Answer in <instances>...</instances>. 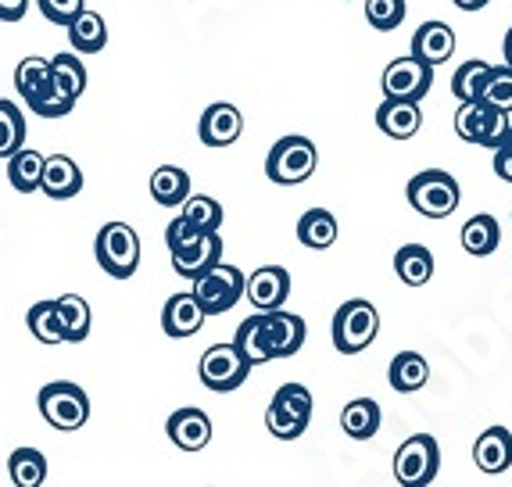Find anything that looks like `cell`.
I'll return each mask as SVG.
<instances>
[{"instance_id":"obj_14","label":"cell","mask_w":512,"mask_h":487,"mask_svg":"<svg viewBox=\"0 0 512 487\" xmlns=\"http://www.w3.org/2000/svg\"><path fill=\"white\" fill-rule=\"evenodd\" d=\"M291 294V273L283 265H262L248 276V301L258 312H276Z\"/></svg>"},{"instance_id":"obj_22","label":"cell","mask_w":512,"mask_h":487,"mask_svg":"<svg viewBox=\"0 0 512 487\" xmlns=\"http://www.w3.org/2000/svg\"><path fill=\"white\" fill-rule=\"evenodd\" d=\"M387 380L398 394H416L419 387H427L430 380V366L419 351H398L387 369Z\"/></svg>"},{"instance_id":"obj_20","label":"cell","mask_w":512,"mask_h":487,"mask_svg":"<svg viewBox=\"0 0 512 487\" xmlns=\"http://www.w3.org/2000/svg\"><path fill=\"white\" fill-rule=\"evenodd\" d=\"M473 462L477 470L487 473V477H498L512 466V434L505 427H491L477 437L473 445Z\"/></svg>"},{"instance_id":"obj_24","label":"cell","mask_w":512,"mask_h":487,"mask_svg":"<svg viewBox=\"0 0 512 487\" xmlns=\"http://www.w3.org/2000/svg\"><path fill=\"white\" fill-rule=\"evenodd\" d=\"M151 197L162 208H180L190 197V176L180 165H162L151 176Z\"/></svg>"},{"instance_id":"obj_32","label":"cell","mask_w":512,"mask_h":487,"mask_svg":"<svg viewBox=\"0 0 512 487\" xmlns=\"http://www.w3.org/2000/svg\"><path fill=\"white\" fill-rule=\"evenodd\" d=\"M237 348L244 351V359L251 362V366H262V362H273V351H269V344H265V312H258V316L244 319V323L237 326Z\"/></svg>"},{"instance_id":"obj_15","label":"cell","mask_w":512,"mask_h":487,"mask_svg":"<svg viewBox=\"0 0 512 487\" xmlns=\"http://www.w3.org/2000/svg\"><path fill=\"white\" fill-rule=\"evenodd\" d=\"M305 319L294 316V312H265V344L273 351V359H291L298 355L301 344H305Z\"/></svg>"},{"instance_id":"obj_34","label":"cell","mask_w":512,"mask_h":487,"mask_svg":"<svg viewBox=\"0 0 512 487\" xmlns=\"http://www.w3.org/2000/svg\"><path fill=\"white\" fill-rule=\"evenodd\" d=\"M26 147V115L15 101H0V158H11Z\"/></svg>"},{"instance_id":"obj_17","label":"cell","mask_w":512,"mask_h":487,"mask_svg":"<svg viewBox=\"0 0 512 487\" xmlns=\"http://www.w3.org/2000/svg\"><path fill=\"white\" fill-rule=\"evenodd\" d=\"M208 312L201 308V301H197V294H172L169 301H165L162 308V330L169 337H176V341H183V337H194L201 326H205Z\"/></svg>"},{"instance_id":"obj_4","label":"cell","mask_w":512,"mask_h":487,"mask_svg":"<svg viewBox=\"0 0 512 487\" xmlns=\"http://www.w3.org/2000/svg\"><path fill=\"white\" fill-rule=\"evenodd\" d=\"M409 205L427 219H448V215L459 208L462 187L455 176H448L444 169H423L419 176H412L409 187H405Z\"/></svg>"},{"instance_id":"obj_39","label":"cell","mask_w":512,"mask_h":487,"mask_svg":"<svg viewBox=\"0 0 512 487\" xmlns=\"http://www.w3.org/2000/svg\"><path fill=\"white\" fill-rule=\"evenodd\" d=\"M480 101L495 104V108H502V112H512V65L491 69L484 90H480Z\"/></svg>"},{"instance_id":"obj_42","label":"cell","mask_w":512,"mask_h":487,"mask_svg":"<svg viewBox=\"0 0 512 487\" xmlns=\"http://www.w3.org/2000/svg\"><path fill=\"white\" fill-rule=\"evenodd\" d=\"M36 8H40V15L47 18V22L65 26V29H69L72 22L86 11L83 0H36Z\"/></svg>"},{"instance_id":"obj_44","label":"cell","mask_w":512,"mask_h":487,"mask_svg":"<svg viewBox=\"0 0 512 487\" xmlns=\"http://www.w3.org/2000/svg\"><path fill=\"white\" fill-rule=\"evenodd\" d=\"M29 11V0H0V22H22Z\"/></svg>"},{"instance_id":"obj_5","label":"cell","mask_w":512,"mask_h":487,"mask_svg":"<svg viewBox=\"0 0 512 487\" xmlns=\"http://www.w3.org/2000/svg\"><path fill=\"white\" fill-rule=\"evenodd\" d=\"M509 112L495 108V104L487 101H462L459 112H455V133L459 140L466 144H477V147H491L495 151L498 144L509 140Z\"/></svg>"},{"instance_id":"obj_33","label":"cell","mask_w":512,"mask_h":487,"mask_svg":"<svg viewBox=\"0 0 512 487\" xmlns=\"http://www.w3.org/2000/svg\"><path fill=\"white\" fill-rule=\"evenodd\" d=\"M26 323H29V330H33L36 341L47 344V348L65 344V334H61V323H58V301H36V305L29 308Z\"/></svg>"},{"instance_id":"obj_26","label":"cell","mask_w":512,"mask_h":487,"mask_svg":"<svg viewBox=\"0 0 512 487\" xmlns=\"http://www.w3.org/2000/svg\"><path fill=\"white\" fill-rule=\"evenodd\" d=\"M462 248H466V255H491V251H498V244H502V226H498L495 215H473L470 223L462 226Z\"/></svg>"},{"instance_id":"obj_7","label":"cell","mask_w":512,"mask_h":487,"mask_svg":"<svg viewBox=\"0 0 512 487\" xmlns=\"http://www.w3.org/2000/svg\"><path fill=\"white\" fill-rule=\"evenodd\" d=\"M36 405H40V416L54 430H79L90 419V398L72 380H54V384L40 387Z\"/></svg>"},{"instance_id":"obj_41","label":"cell","mask_w":512,"mask_h":487,"mask_svg":"<svg viewBox=\"0 0 512 487\" xmlns=\"http://www.w3.org/2000/svg\"><path fill=\"white\" fill-rule=\"evenodd\" d=\"M265 427H269V434L280 437V441H294V437H301L308 430L305 419L291 416V412H283L280 405L269 402V412H265Z\"/></svg>"},{"instance_id":"obj_11","label":"cell","mask_w":512,"mask_h":487,"mask_svg":"<svg viewBox=\"0 0 512 487\" xmlns=\"http://www.w3.org/2000/svg\"><path fill=\"white\" fill-rule=\"evenodd\" d=\"M169 255H172V269H176V276L197 280V276H205L212 265L222 262V237H219V230L215 233L194 230L187 240H180L176 248H169Z\"/></svg>"},{"instance_id":"obj_45","label":"cell","mask_w":512,"mask_h":487,"mask_svg":"<svg viewBox=\"0 0 512 487\" xmlns=\"http://www.w3.org/2000/svg\"><path fill=\"white\" fill-rule=\"evenodd\" d=\"M452 4H455L459 11H480V8H487L491 0H452Z\"/></svg>"},{"instance_id":"obj_9","label":"cell","mask_w":512,"mask_h":487,"mask_svg":"<svg viewBox=\"0 0 512 487\" xmlns=\"http://www.w3.org/2000/svg\"><path fill=\"white\" fill-rule=\"evenodd\" d=\"M437 470H441V448L430 434H412L394 455V480L402 487L434 484Z\"/></svg>"},{"instance_id":"obj_30","label":"cell","mask_w":512,"mask_h":487,"mask_svg":"<svg viewBox=\"0 0 512 487\" xmlns=\"http://www.w3.org/2000/svg\"><path fill=\"white\" fill-rule=\"evenodd\" d=\"M69 43L76 47V54H97L104 51V43H108V26H104V18L97 11H83L69 26Z\"/></svg>"},{"instance_id":"obj_46","label":"cell","mask_w":512,"mask_h":487,"mask_svg":"<svg viewBox=\"0 0 512 487\" xmlns=\"http://www.w3.org/2000/svg\"><path fill=\"white\" fill-rule=\"evenodd\" d=\"M502 54H505V65H512V29L505 33V43H502Z\"/></svg>"},{"instance_id":"obj_29","label":"cell","mask_w":512,"mask_h":487,"mask_svg":"<svg viewBox=\"0 0 512 487\" xmlns=\"http://www.w3.org/2000/svg\"><path fill=\"white\" fill-rule=\"evenodd\" d=\"M8 477L15 487H43L47 480V459L36 448H15L8 459Z\"/></svg>"},{"instance_id":"obj_23","label":"cell","mask_w":512,"mask_h":487,"mask_svg":"<svg viewBox=\"0 0 512 487\" xmlns=\"http://www.w3.org/2000/svg\"><path fill=\"white\" fill-rule=\"evenodd\" d=\"M394 273L405 287H423L434 276V255L423 244H405V248L394 251Z\"/></svg>"},{"instance_id":"obj_10","label":"cell","mask_w":512,"mask_h":487,"mask_svg":"<svg viewBox=\"0 0 512 487\" xmlns=\"http://www.w3.org/2000/svg\"><path fill=\"white\" fill-rule=\"evenodd\" d=\"M201 384L208 387V391H237L244 380H248L251 373V362L244 359V351L237 348V341L233 344H215V348H208L205 355H201Z\"/></svg>"},{"instance_id":"obj_37","label":"cell","mask_w":512,"mask_h":487,"mask_svg":"<svg viewBox=\"0 0 512 487\" xmlns=\"http://www.w3.org/2000/svg\"><path fill=\"white\" fill-rule=\"evenodd\" d=\"M54 61V83H58L61 94H69L72 101H79L86 90V69H83V61L76 58V54H58Z\"/></svg>"},{"instance_id":"obj_3","label":"cell","mask_w":512,"mask_h":487,"mask_svg":"<svg viewBox=\"0 0 512 487\" xmlns=\"http://www.w3.org/2000/svg\"><path fill=\"white\" fill-rule=\"evenodd\" d=\"M319 165V151L308 137H280L265 158V176L276 183V187H298V183L312 180V172Z\"/></svg>"},{"instance_id":"obj_13","label":"cell","mask_w":512,"mask_h":487,"mask_svg":"<svg viewBox=\"0 0 512 487\" xmlns=\"http://www.w3.org/2000/svg\"><path fill=\"white\" fill-rule=\"evenodd\" d=\"M240 133H244V115L230 101L208 104L201 122H197V137L205 147H230L240 140Z\"/></svg>"},{"instance_id":"obj_25","label":"cell","mask_w":512,"mask_h":487,"mask_svg":"<svg viewBox=\"0 0 512 487\" xmlns=\"http://www.w3.org/2000/svg\"><path fill=\"white\" fill-rule=\"evenodd\" d=\"M337 233H341V226H337V219H333L326 208H308V212L298 219V240L312 251L333 248Z\"/></svg>"},{"instance_id":"obj_21","label":"cell","mask_w":512,"mask_h":487,"mask_svg":"<svg viewBox=\"0 0 512 487\" xmlns=\"http://www.w3.org/2000/svg\"><path fill=\"white\" fill-rule=\"evenodd\" d=\"M40 190L47 197H54V201H69V197H76L83 190V172H79V165L72 162L69 154H51L47 165H43Z\"/></svg>"},{"instance_id":"obj_19","label":"cell","mask_w":512,"mask_h":487,"mask_svg":"<svg viewBox=\"0 0 512 487\" xmlns=\"http://www.w3.org/2000/svg\"><path fill=\"white\" fill-rule=\"evenodd\" d=\"M412 54L423 58L427 65H444V61L455 54V29L448 22H423V26L412 33Z\"/></svg>"},{"instance_id":"obj_47","label":"cell","mask_w":512,"mask_h":487,"mask_svg":"<svg viewBox=\"0 0 512 487\" xmlns=\"http://www.w3.org/2000/svg\"><path fill=\"white\" fill-rule=\"evenodd\" d=\"M509 140H512V129H509Z\"/></svg>"},{"instance_id":"obj_6","label":"cell","mask_w":512,"mask_h":487,"mask_svg":"<svg viewBox=\"0 0 512 487\" xmlns=\"http://www.w3.org/2000/svg\"><path fill=\"white\" fill-rule=\"evenodd\" d=\"M97 265L115 280H129L140 269V237L126 223H104L94 240Z\"/></svg>"},{"instance_id":"obj_36","label":"cell","mask_w":512,"mask_h":487,"mask_svg":"<svg viewBox=\"0 0 512 487\" xmlns=\"http://www.w3.org/2000/svg\"><path fill=\"white\" fill-rule=\"evenodd\" d=\"M491 69L495 65H487V61H466V65H459V72L452 76V94L459 101H480V90H484Z\"/></svg>"},{"instance_id":"obj_43","label":"cell","mask_w":512,"mask_h":487,"mask_svg":"<svg viewBox=\"0 0 512 487\" xmlns=\"http://www.w3.org/2000/svg\"><path fill=\"white\" fill-rule=\"evenodd\" d=\"M495 176L505 183H512V140L495 147Z\"/></svg>"},{"instance_id":"obj_2","label":"cell","mask_w":512,"mask_h":487,"mask_svg":"<svg viewBox=\"0 0 512 487\" xmlns=\"http://www.w3.org/2000/svg\"><path fill=\"white\" fill-rule=\"evenodd\" d=\"M376 334H380V312L373 308V301L351 298L333 312L330 337H333V348L341 351V355L366 351L376 341Z\"/></svg>"},{"instance_id":"obj_12","label":"cell","mask_w":512,"mask_h":487,"mask_svg":"<svg viewBox=\"0 0 512 487\" xmlns=\"http://www.w3.org/2000/svg\"><path fill=\"white\" fill-rule=\"evenodd\" d=\"M380 86H384V97H405V101H423L434 86V65H427L423 58L409 54V58L391 61L380 76Z\"/></svg>"},{"instance_id":"obj_35","label":"cell","mask_w":512,"mask_h":487,"mask_svg":"<svg viewBox=\"0 0 512 487\" xmlns=\"http://www.w3.org/2000/svg\"><path fill=\"white\" fill-rule=\"evenodd\" d=\"M180 215L194 230H205V233H215L222 226V205L208 194H190L180 205Z\"/></svg>"},{"instance_id":"obj_28","label":"cell","mask_w":512,"mask_h":487,"mask_svg":"<svg viewBox=\"0 0 512 487\" xmlns=\"http://www.w3.org/2000/svg\"><path fill=\"white\" fill-rule=\"evenodd\" d=\"M43 165H47V158H43L40 151H29V147L15 151L8 158V180H11V187H15L18 194H33V190H40Z\"/></svg>"},{"instance_id":"obj_40","label":"cell","mask_w":512,"mask_h":487,"mask_svg":"<svg viewBox=\"0 0 512 487\" xmlns=\"http://www.w3.org/2000/svg\"><path fill=\"white\" fill-rule=\"evenodd\" d=\"M273 405H280L283 412H291V416L312 423V394H308L301 384H283L280 391H276Z\"/></svg>"},{"instance_id":"obj_18","label":"cell","mask_w":512,"mask_h":487,"mask_svg":"<svg viewBox=\"0 0 512 487\" xmlns=\"http://www.w3.org/2000/svg\"><path fill=\"white\" fill-rule=\"evenodd\" d=\"M165 434L183 452H201L212 441V419L201 409H176L165 423Z\"/></svg>"},{"instance_id":"obj_8","label":"cell","mask_w":512,"mask_h":487,"mask_svg":"<svg viewBox=\"0 0 512 487\" xmlns=\"http://www.w3.org/2000/svg\"><path fill=\"white\" fill-rule=\"evenodd\" d=\"M194 294L208 316H222V312H230V308L248 294V276L240 273L237 265L219 262V265H212L205 276H197Z\"/></svg>"},{"instance_id":"obj_1","label":"cell","mask_w":512,"mask_h":487,"mask_svg":"<svg viewBox=\"0 0 512 487\" xmlns=\"http://www.w3.org/2000/svg\"><path fill=\"white\" fill-rule=\"evenodd\" d=\"M15 86H18V97H22L40 119H65V115L76 108V101L58 90V83H54V61H47V58L18 61Z\"/></svg>"},{"instance_id":"obj_27","label":"cell","mask_w":512,"mask_h":487,"mask_svg":"<svg viewBox=\"0 0 512 487\" xmlns=\"http://www.w3.org/2000/svg\"><path fill=\"white\" fill-rule=\"evenodd\" d=\"M380 419L384 416H380V405H376L373 398H355V402L344 405L341 427L351 441H369V437H376V430H380Z\"/></svg>"},{"instance_id":"obj_31","label":"cell","mask_w":512,"mask_h":487,"mask_svg":"<svg viewBox=\"0 0 512 487\" xmlns=\"http://www.w3.org/2000/svg\"><path fill=\"white\" fill-rule=\"evenodd\" d=\"M58 323L61 334H65V344L86 341V334H90V305L79 294H65V298H58Z\"/></svg>"},{"instance_id":"obj_38","label":"cell","mask_w":512,"mask_h":487,"mask_svg":"<svg viewBox=\"0 0 512 487\" xmlns=\"http://www.w3.org/2000/svg\"><path fill=\"white\" fill-rule=\"evenodd\" d=\"M366 18L380 33H394L405 22V0H366Z\"/></svg>"},{"instance_id":"obj_16","label":"cell","mask_w":512,"mask_h":487,"mask_svg":"<svg viewBox=\"0 0 512 487\" xmlns=\"http://www.w3.org/2000/svg\"><path fill=\"white\" fill-rule=\"evenodd\" d=\"M376 126L380 133L391 140H412L423 129V112H419V101H405V97H387L380 108H376Z\"/></svg>"}]
</instances>
